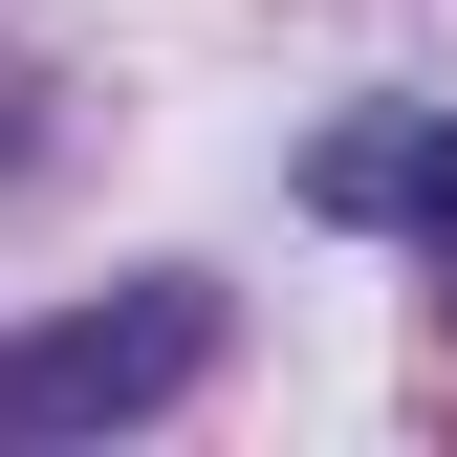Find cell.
Listing matches in <instances>:
<instances>
[{
  "label": "cell",
  "mask_w": 457,
  "mask_h": 457,
  "mask_svg": "<svg viewBox=\"0 0 457 457\" xmlns=\"http://www.w3.org/2000/svg\"><path fill=\"white\" fill-rule=\"evenodd\" d=\"M218 370V283H109L66 327H0V436H131Z\"/></svg>",
  "instance_id": "obj_1"
},
{
  "label": "cell",
  "mask_w": 457,
  "mask_h": 457,
  "mask_svg": "<svg viewBox=\"0 0 457 457\" xmlns=\"http://www.w3.org/2000/svg\"><path fill=\"white\" fill-rule=\"evenodd\" d=\"M305 218L414 240V262H436V305H457V109H349V131H305Z\"/></svg>",
  "instance_id": "obj_2"
}]
</instances>
